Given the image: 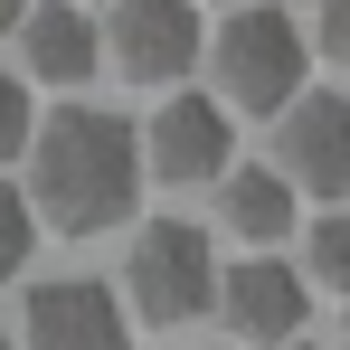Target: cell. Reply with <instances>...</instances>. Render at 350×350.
Listing matches in <instances>:
<instances>
[{"instance_id": "cell-1", "label": "cell", "mask_w": 350, "mask_h": 350, "mask_svg": "<svg viewBox=\"0 0 350 350\" xmlns=\"http://www.w3.org/2000/svg\"><path fill=\"white\" fill-rule=\"evenodd\" d=\"M29 208L57 237H105L133 218V199L152 189L142 180V142L133 123L105 105H57L48 123H29Z\"/></svg>"}, {"instance_id": "cell-2", "label": "cell", "mask_w": 350, "mask_h": 350, "mask_svg": "<svg viewBox=\"0 0 350 350\" xmlns=\"http://www.w3.org/2000/svg\"><path fill=\"white\" fill-rule=\"evenodd\" d=\"M208 66H218V105H228V114H265V123H275L293 95L312 85V38H303L293 10L246 0L228 29L208 38Z\"/></svg>"}, {"instance_id": "cell-3", "label": "cell", "mask_w": 350, "mask_h": 350, "mask_svg": "<svg viewBox=\"0 0 350 350\" xmlns=\"http://www.w3.org/2000/svg\"><path fill=\"white\" fill-rule=\"evenodd\" d=\"M123 293H133V312L142 322H199L208 312V293H218V256H208V237L189 228V218H142L133 228V256H123Z\"/></svg>"}, {"instance_id": "cell-4", "label": "cell", "mask_w": 350, "mask_h": 350, "mask_svg": "<svg viewBox=\"0 0 350 350\" xmlns=\"http://www.w3.org/2000/svg\"><path fill=\"white\" fill-rule=\"evenodd\" d=\"M142 142V180H171V189H199V180H218L237 161V114L218 95H171L152 133H133Z\"/></svg>"}, {"instance_id": "cell-5", "label": "cell", "mask_w": 350, "mask_h": 350, "mask_svg": "<svg viewBox=\"0 0 350 350\" xmlns=\"http://www.w3.org/2000/svg\"><path fill=\"white\" fill-rule=\"evenodd\" d=\"M275 161H284L293 189H312L322 208H341L350 199V95L332 85H303L275 123Z\"/></svg>"}, {"instance_id": "cell-6", "label": "cell", "mask_w": 350, "mask_h": 350, "mask_svg": "<svg viewBox=\"0 0 350 350\" xmlns=\"http://www.w3.org/2000/svg\"><path fill=\"white\" fill-rule=\"evenodd\" d=\"M10 341H19V350H133V332H123L114 284H95V275H57V284H29Z\"/></svg>"}, {"instance_id": "cell-7", "label": "cell", "mask_w": 350, "mask_h": 350, "mask_svg": "<svg viewBox=\"0 0 350 350\" xmlns=\"http://www.w3.org/2000/svg\"><path fill=\"white\" fill-rule=\"evenodd\" d=\"M95 38L133 85H180L199 66V10L189 0H114V19Z\"/></svg>"}, {"instance_id": "cell-8", "label": "cell", "mask_w": 350, "mask_h": 350, "mask_svg": "<svg viewBox=\"0 0 350 350\" xmlns=\"http://www.w3.org/2000/svg\"><path fill=\"white\" fill-rule=\"evenodd\" d=\"M208 312H228L237 341H303V322H312V284L293 275L284 256H237L218 265V293H208Z\"/></svg>"}, {"instance_id": "cell-9", "label": "cell", "mask_w": 350, "mask_h": 350, "mask_svg": "<svg viewBox=\"0 0 350 350\" xmlns=\"http://www.w3.org/2000/svg\"><path fill=\"white\" fill-rule=\"evenodd\" d=\"M10 29H19V57H29L38 85H85V76L105 66V38H95V19H85L76 0H29Z\"/></svg>"}, {"instance_id": "cell-10", "label": "cell", "mask_w": 350, "mask_h": 350, "mask_svg": "<svg viewBox=\"0 0 350 350\" xmlns=\"http://www.w3.org/2000/svg\"><path fill=\"white\" fill-rule=\"evenodd\" d=\"M218 218H228V237H246V246H284L293 237V180L275 171V161H228V171H218Z\"/></svg>"}, {"instance_id": "cell-11", "label": "cell", "mask_w": 350, "mask_h": 350, "mask_svg": "<svg viewBox=\"0 0 350 350\" xmlns=\"http://www.w3.org/2000/svg\"><path fill=\"white\" fill-rule=\"evenodd\" d=\"M303 284H332V293L350 284V218L341 208H322V218L303 228Z\"/></svg>"}, {"instance_id": "cell-12", "label": "cell", "mask_w": 350, "mask_h": 350, "mask_svg": "<svg viewBox=\"0 0 350 350\" xmlns=\"http://www.w3.org/2000/svg\"><path fill=\"white\" fill-rule=\"evenodd\" d=\"M29 256H38V208H29V189L0 180V284H19Z\"/></svg>"}, {"instance_id": "cell-13", "label": "cell", "mask_w": 350, "mask_h": 350, "mask_svg": "<svg viewBox=\"0 0 350 350\" xmlns=\"http://www.w3.org/2000/svg\"><path fill=\"white\" fill-rule=\"evenodd\" d=\"M29 123H38V105H29V85L0 66V161H19L29 152Z\"/></svg>"}, {"instance_id": "cell-14", "label": "cell", "mask_w": 350, "mask_h": 350, "mask_svg": "<svg viewBox=\"0 0 350 350\" xmlns=\"http://www.w3.org/2000/svg\"><path fill=\"white\" fill-rule=\"evenodd\" d=\"M312 48L322 57H350V0H322L312 10Z\"/></svg>"}, {"instance_id": "cell-15", "label": "cell", "mask_w": 350, "mask_h": 350, "mask_svg": "<svg viewBox=\"0 0 350 350\" xmlns=\"http://www.w3.org/2000/svg\"><path fill=\"white\" fill-rule=\"evenodd\" d=\"M19 10H29V0H0V29H10V19H19Z\"/></svg>"}, {"instance_id": "cell-16", "label": "cell", "mask_w": 350, "mask_h": 350, "mask_svg": "<svg viewBox=\"0 0 350 350\" xmlns=\"http://www.w3.org/2000/svg\"><path fill=\"white\" fill-rule=\"evenodd\" d=\"M0 350H19V341H10V322H0Z\"/></svg>"}, {"instance_id": "cell-17", "label": "cell", "mask_w": 350, "mask_h": 350, "mask_svg": "<svg viewBox=\"0 0 350 350\" xmlns=\"http://www.w3.org/2000/svg\"><path fill=\"white\" fill-rule=\"evenodd\" d=\"M275 350H312V341H275Z\"/></svg>"}]
</instances>
